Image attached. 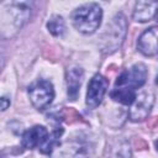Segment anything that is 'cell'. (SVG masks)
<instances>
[{
	"label": "cell",
	"mask_w": 158,
	"mask_h": 158,
	"mask_svg": "<svg viewBox=\"0 0 158 158\" xmlns=\"http://www.w3.org/2000/svg\"><path fill=\"white\" fill-rule=\"evenodd\" d=\"M146 65L142 63H137L130 69L121 73L110 95L117 102H121L123 105H131L136 96V89L141 88L146 83Z\"/></svg>",
	"instance_id": "cell-1"
},
{
	"label": "cell",
	"mask_w": 158,
	"mask_h": 158,
	"mask_svg": "<svg viewBox=\"0 0 158 158\" xmlns=\"http://www.w3.org/2000/svg\"><path fill=\"white\" fill-rule=\"evenodd\" d=\"M31 7L27 2H0V35L19 31L28 21Z\"/></svg>",
	"instance_id": "cell-2"
},
{
	"label": "cell",
	"mask_w": 158,
	"mask_h": 158,
	"mask_svg": "<svg viewBox=\"0 0 158 158\" xmlns=\"http://www.w3.org/2000/svg\"><path fill=\"white\" fill-rule=\"evenodd\" d=\"M102 20V9L95 4H85L78 9L74 10L72 15V22L74 27L84 35H91L94 33Z\"/></svg>",
	"instance_id": "cell-3"
},
{
	"label": "cell",
	"mask_w": 158,
	"mask_h": 158,
	"mask_svg": "<svg viewBox=\"0 0 158 158\" xmlns=\"http://www.w3.org/2000/svg\"><path fill=\"white\" fill-rule=\"evenodd\" d=\"M127 33V21L122 14H117L107 25L100 38V48L105 53H111L118 49Z\"/></svg>",
	"instance_id": "cell-4"
},
{
	"label": "cell",
	"mask_w": 158,
	"mask_h": 158,
	"mask_svg": "<svg viewBox=\"0 0 158 158\" xmlns=\"http://www.w3.org/2000/svg\"><path fill=\"white\" fill-rule=\"evenodd\" d=\"M93 148L83 139H70L57 146L51 153V158H89Z\"/></svg>",
	"instance_id": "cell-5"
},
{
	"label": "cell",
	"mask_w": 158,
	"mask_h": 158,
	"mask_svg": "<svg viewBox=\"0 0 158 158\" xmlns=\"http://www.w3.org/2000/svg\"><path fill=\"white\" fill-rule=\"evenodd\" d=\"M31 104L37 110L47 109L54 99V89L48 80H38L28 88Z\"/></svg>",
	"instance_id": "cell-6"
},
{
	"label": "cell",
	"mask_w": 158,
	"mask_h": 158,
	"mask_svg": "<svg viewBox=\"0 0 158 158\" xmlns=\"http://www.w3.org/2000/svg\"><path fill=\"white\" fill-rule=\"evenodd\" d=\"M154 104V94L151 90L141 91L136 94L135 100L131 104L130 109V120L132 122H141L147 118Z\"/></svg>",
	"instance_id": "cell-7"
},
{
	"label": "cell",
	"mask_w": 158,
	"mask_h": 158,
	"mask_svg": "<svg viewBox=\"0 0 158 158\" xmlns=\"http://www.w3.org/2000/svg\"><path fill=\"white\" fill-rule=\"evenodd\" d=\"M107 85H109V81L105 77H102L101 74H95L91 80L89 81V85H88V91H86V105L90 107V109H95L98 107L105 94H106V90H107Z\"/></svg>",
	"instance_id": "cell-8"
},
{
	"label": "cell",
	"mask_w": 158,
	"mask_h": 158,
	"mask_svg": "<svg viewBox=\"0 0 158 158\" xmlns=\"http://www.w3.org/2000/svg\"><path fill=\"white\" fill-rule=\"evenodd\" d=\"M48 136V131L44 126H33L31 128H28L27 131H25V133L22 135V147L26 149H33V148H40L44 141L47 139Z\"/></svg>",
	"instance_id": "cell-9"
},
{
	"label": "cell",
	"mask_w": 158,
	"mask_h": 158,
	"mask_svg": "<svg viewBox=\"0 0 158 158\" xmlns=\"http://www.w3.org/2000/svg\"><path fill=\"white\" fill-rule=\"evenodd\" d=\"M157 27L147 28L138 38L137 47L139 52L147 57H154L157 54Z\"/></svg>",
	"instance_id": "cell-10"
},
{
	"label": "cell",
	"mask_w": 158,
	"mask_h": 158,
	"mask_svg": "<svg viewBox=\"0 0 158 158\" xmlns=\"http://www.w3.org/2000/svg\"><path fill=\"white\" fill-rule=\"evenodd\" d=\"M84 72L79 67H72L67 70L65 80H67V93L70 100H75L79 94L80 85L83 83Z\"/></svg>",
	"instance_id": "cell-11"
},
{
	"label": "cell",
	"mask_w": 158,
	"mask_h": 158,
	"mask_svg": "<svg viewBox=\"0 0 158 158\" xmlns=\"http://www.w3.org/2000/svg\"><path fill=\"white\" fill-rule=\"evenodd\" d=\"M158 4L156 1H138L135 5L133 20L137 22H147L156 15Z\"/></svg>",
	"instance_id": "cell-12"
},
{
	"label": "cell",
	"mask_w": 158,
	"mask_h": 158,
	"mask_svg": "<svg viewBox=\"0 0 158 158\" xmlns=\"http://www.w3.org/2000/svg\"><path fill=\"white\" fill-rule=\"evenodd\" d=\"M62 133H63V128L62 127H58L51 135H48L47 136V139L44 141V143L40 147L41 153H43V154H51L53 152V149L58 146V141H59Z\"/></svg>",
	"instance_id": "cell-13"
},
{
	"label": "cell",
	"mask_w": 158,
	"mask_h": 158,
	"mask_svg": "<svg viewBox=\"0 0 158 158\" xmlns=\"http://www.w3.org/2000/svg\"><path fill=\"white\" fill-rule=\"evenodd\" d=\"M47 28L51 32V35L56 37H60L65 32V22L60 16L53 15L47 22Z\"/></svg>",
	"instance_id": "cell-14"
},
{
	"label": "cell",
	"mask_w": 158,
	"mask_h": 158,
	"mask_svg": "<svg viewBox=\"0 0 158 158\" xmlns=\"http://www.w3.org/2000/svg\"><path fill=\"white\" fill-rule=\"evenodd\" d=\"M111 158H131V148L126 141H118L111 147Z\"/></svg>",
	"instance_id": "cell-15"
},
{
	"label": "cell",
	"mask_w": 158,
	"mask_h": 158,
	"mask_svg": "<svg viewBox=\"0 0 158 158\" xmlns=\"http://www.w3.org/2000/svg\"><path fill=\"white\" fill-rule=\"evenodd\" d=\"M10 106V100L7 98H0V111H5Z\"/></svg>",
	"instance_id": "cell-16"
},
{
	"label": "cell",
	"mask_w": 158,
	"mask_h": 158,
	"mask_svg": "<svg viewBox=\"0 0 158 158\" xmlns=\"http://www.w3.org/2000/svg\"><path fill=\"white\" fill-rule=\"evenodd\" d=\"M4 49H2V47H1V44H0V69H1V67H2V64H4Z\"/></svg>",
	"instance_id": "cell-17"
},
{
	"label": "cell",
	"mask_w": 158,
	"mask_h": 158,
	"mask_svg": "<svg viewBox=\"0 0 158 158\" xmlns=\"http://www.w3.org/2000/svg\"><path fill=\"white\" fill-rule=\"evenodd\" d=\"M0 158H1V157H0Z\"/></svg>",
	"instance_id": "cell-18"
}]
</instances>
